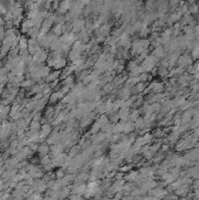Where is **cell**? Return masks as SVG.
Instances as JSON below:
<instances>
[{
  "mask_svg": "<svg viewBox=\"0 0 199 200\" xmlns=\"http://www.w3.org/2000/svg\"><path fill=\"white\" fill-rule=\"evenodd\" d=\"M47 58H48V53L41 48L39 52H36L35 54L32 55V61H34L36 63H42L43 61H46Z\"/></svg>",
  "mask_w": 199,
  "mask_h": 200,
  "instance_id": "obj_1",
  "label": "cell"
},
{
  "mask_svg": "<svg viewBox=\"0 0 199 200\" xmlns=\"http://www.w3.org/2000/svg\"><path fill=\"white\" fill-rule=\"evenodd\" d=\"M193 62L192 60V56H190V55H187V54H184V55H179V58L177 60V63L179 67L181 68H185L187 66H191Z\"/></svg>",
  "mask_w": 199,
  "mask_h": 200,
  "instance_id": "obj_2",
  "label": "cell"
},
{
  "mask_svg": "<svg viewBox=\"0 0 199 200\" xmlns=\"http://www.w3.org/2000/svg\"><path fill=\"white\" fill-rule=\"evenodd\" d=\"M41 131L39 132V135H40V142H43L47 139V137L51 135V132H52V125L51 124H43L42 126H41Z\"/></svg>",
  "mask_w": 199,
  "mask_h": 200,
  "instance_id": "obj_3",
  "label": "cell"
},
{
  "mask_svg": "<svg viewBox=\"0 0 199 200\" xmlns=\"http://www.w3.org/2000/svg\"><path fill=\"white\" fill-rule=\"evenodd\" d=\"M166 193H168V191L162 187H156L149 190V194L151 197H153V198H163V197L166 195Z\"/></svg>",
  "mask_w": 199,
  "mask_h": 200,
  "instance_id": "obj_4",
  "label": "cell"
},
{
  "mask_svg": "<svg viewBox=\"0 0 199 200\" xmlns=\"http://www.w3.org/2000/svg\"><path fill=\"white\" fill-rule=\"evenodd\" d=\"M64 95L60 91V90H55V91H53L52 94L49 95V100L48 102L51 103V104H54V103H56L58 101L62 100V97H63Z\"/></svg>",
  "mask_w": 199,
  "mask_h": 200,
  "instance_id": "obj_5",
  "label": "cell"
},
{
  "mask_svg": "<svg viewBox=\"0 0 199 200\" xmlns=\"http://www.w3.org/2000/svg\"><path fill=\"white\" fill-rule=\"evenodd\" d=\"M60 75H61V70H54L52 73H49V75L45 78V82L46 83H51V82H54V81H58L59 78H60Z\"/></svg>",
  "mask_w": 199,
  "mask_h": 200,
  "instance_id": "obj_6",
  "label": "cell"
},
{
  "mask_svg": "<svg viewBox=\"0 0 199 200\" xmlns=\"http://www.w3.org/2000/svg\"><path fill=\"white\" fill-rule=\"evenodd\" d=\"M149 87L151 88L152 93H156V94L163 93V90L165 89V86H164V83H162V82H152Z\"/></svg>",
  "mask_w": 199,
  "mask_h": 200,
  "instance_id": "obj_7",
  "label": "cell"
},
{
  "mask_svg": "<svg viewBox=\"0 0 199 200\" xmlns=\"http://www.w3.org/2000/svg\"><path fill=\"white\" fill-rule=\"evenodd\" d=\"M38 153H39V156H40L41 158L42 157H45L47 154H49L51 153V146H49V144H42L40 146H38Z\"/></svg>",
  "mask_w": 199,
  "mask_h": 200,
  "instance_id": "obj_8",
  "label": "cell"
},
{
  "mask_svg": "<svg viewBox=\"0 0 199 200\" xmlns=\"http://www.w3.org/2000/svg\"><path fill=\"white\" fill-rule=\"evenodd\" d=\"M189 191H190V185H189V184H183V185H181L178 188H176L175 190L176 194H177L178 197H184L186 193H189Z\"/></svg>",
  "mask_w": 199,
  "mask_h": 200,
  "instance_id": "obj_9",
  "label": "cell"
},
{
  "mask_svg": "<svg viewBox=\"0 0 199 200\" xmlns=\"http://www.w3.org/2000/svg\"><path fill=\"white\" fill-rule=\"evenodd\" d=\"M153 55L158 58V59H164L165 56H166V50H165V48L162 46V45H159L157 47L155 48V50H153Z\"/></svg>",
  "mask_w": 199,
  "mask_h": 200,
  "instance_id": "obj_10",
  "label": "cell"
},
{
  "mask_svg": "<svg viewBox=\"0 0 199 200\" xmlns=\"http://www.w3.org/2000/svg\"><path fill=\"white\" fill-rule=\"evenodd\" d=\"M132 130H135V123L132 121H123V132L130 134Z\"/></svg>",
  "mask_w": 199,
  "mask_h": 200,
  "instance_id": "obj_11",
  "label": "cell"
},
{
  "mask_svg": "<svg viewBox=\"0 0 199 200\" xmlns=\"http://www.w3.org/2000/svg\"><path fill=\"white\" fill-rule=\"evenodd\" d=\"M118 116L121 121H128L130 119V110L129 108H121L118 111Z\"/></svg>",
  "mask_w": 199,
  "mask_h": 200,
  "instance_id": "obj_12",
  "label": "cell"
},
{
  "mask_svg": "<svg viewBox=\"0 0 199 200\" xmlns=\"http://www.w3.org/2000/svg\"><path fill=\"white\" fill-rule=\"evenodd\" d=\"M18 48L20 49V52H25V50H27V48H28V40H27L25 36H20Z\"/></svg>",
  "mask_w": 199,
  "mask_h": 200,
  "instance_id": "obj_13",
  "label": "cell"
},
{
  "mask_svg": "<svg viewBox=\"0 0 199 200\" xmlns=\"http://www.w3.org/2000/svg\"><path fill=\"white\" fill-rule=\"evenodd\" d=\"M181 19V13L177 12V13H172V14L170 15L169 19H168L166 21H168V25H172V24H176V22H178Z\"/></svg>",
  "mask_w": 199,
  "mask_h": 200,
  "instance_id": "obj_14",
  "label": "cell"
},
{
  "mask_svg": "<svg viewBox=\"0 0 199 200\" xmlns=\"http://www.w3.org/2000/svg\"><path fill=\"white\" fill-rule=\"evenodd\" d=\"M138 179H140V172L138 171H131L128 176H127V180L128 182H137Z\"/></svg>",
  "mask_w": 199,
  "mask_h": 200,
  "instance_id": "obj_15",
  "label": "cell"
},
{
  "mask_svg": "<svg viewBox=\"0 0 199 200\" xmlns=\"http://www.w3.org/2000/svg\"><path fill=\"white\" fill-rule=\"evenodd\" d=\"M35 84V81L33 78H27V80H23L22 82L20 83V87H22L25 89H30Z\"/></svg>",
  "mask_w": 199,
  "mask_h": 200,
  "instance_id": "obj_16",
  "label": "cell"
},
{
  "mask_svg": "<svg viewBox=\"0 0 199 200\" xmlns=\"http://www.w3.org/2000/svg\"><path fill=\"white\" fill-rule=\"evenodd\" d=\"M80 151H81V145H75V146L73 145L69 150V157L74 158V157H76L80 153Z\"/></svg>",
  "mask_w": 199,
  "mask_h": 200,
  "instance_id": "obj_17",
  "label": "cell"
},
{
  "mask_svg": "<svg viewBox=\"0 0 199 200\" xmlns=\"http://www.w3.org/2000/svg\"><path fill=\"white\" fill-rule=\"evenodd\" d=\"M83 26H84V21L77 20V21H75V22L73 24V30H74L75 33H79V32H81V30H83Z\"/></svg>",
  "mask_w": 199,
  "mask_h": 200,
  "instance_id": "obj_18",
  "label": "cell"
},
{
  "mask_svg": "<svg viewBox=\"0 0 199 200\" xmlns=\"http://www.w3.org/2000/svg\"><path fill=\"white\" fill-rule=\"evenodd\" d=\"M191 106H194V103H193L192 101H185L181 106H179V109H181V110H187V109H190Z\"/></svg>",
  "mask_w": 199,
  "mask_h": 200,
  "instance_id": "obj_19",
  "label": "cell"
},
{
  "mask_svg": "<svg viewBox=\"0 0 199 200\" xmlns=\"http://www.w3.org/2000/svg\"><path fill=\"white\" fill-rule=\"evenodd\" d=\"M140 110H136V109H135L132 112H130V119H131L132 122H135L136 119L140 118Z\"/></svg>",
  "mask_w": 199,
  "mask_h": 200,
  "instance_id": "obj_20",
  "label": "cell"
},
{
  "mask_svg": "<svg viewBox=\"0 0 199 200\" xmlns=\"http://www.w3.org/2000/svg\"><path fill=\"white\" fill-rule=\"evenodd\" d=\"M150 78H151V76H150L148 73H140V82H148Z\"/></svg>",
  "mask_w": 199,
  "mask_h": 200,
  "instance_id": "obj_21",
  "label": "cell"
},
{
  "mask_svg": "<svg viewBox=\"0 0 199 200\" xmlns=\"http://www.w3.org/2000/svg\"><path fill=\"white\" fill-rule=\"evenodd\" d=\"M187 12L190 13V14H196V13L199 12V6H197V5H191V6L189 7V10H187Z\"/></svg>",
  "mask_w": 199,
  "mask_h": 200,
  "instance_id": "obj_22",
  "label": "cell"
},
{
  "mask_svg": "<svg viewBox=\"0 0 199 200\" xmlns=\"http://www.w3.org/2000/svg\"><path fill=\"white\" fill-rule=\"evenodd\" d=\"M198 90H199V82L193 83V84H192V91H193V94H196V93H197Z\"/></svg>",
  "mask_w": 199,
  "mask_h": 200,
  "instance_id": "obj_23",
  "label": "cell"
},
{
  "mask_svg": "<svg viewBox=\"0 0 199 200\" xmlns=\"http://www.w3.org/2000/svg\"><path fill=\"white\" fill-rule=\"evenodd\" d=\"M64 176V173H63V171L62 170H59L58 172H56V174H55V177H56V178H62V177Z\"/></svg>",
  "mask_w": 199,
  "mask_h": 200,
  "instance_id": "obj_24",
  "label": "cell"
},
{
  "mask_svg": "<svg viewBox=\"0 0 199 200\" xmlns=\"http://www.w3.org/2000/svg\"><path fill=\"white\" fill-rule=\"evenodd\" d=\"M164 198H165V199H177V198H178V195H177V194H170V195H165V197H164Z\"/></svg>",
  "mask_w": 199,
  "mask_h": 200,
  "instance_id": "obj_25",
  "label": "cell"
},
{
  "mask_svg": "<svg viewBox=\"0 0 199 200\" xmlns=\"http://www.w3.org/2000/svg\"><path fill=\"white\" fill-rule=\"evenodd\" d=\"M193 188L194 190H197V188H199V180H196V182H193Z\"/></svg>",
  "mask_w": 199,
  "mask_h": 200,
  "instance_id": "obj_26",
  "label": "cell"
},
{
  "mask_svg": "<svg viewBox=\"0 0 199 200\" xmlns=\"http://www.w3.org/2000/svg\"><path fill=\"white\" fill-rule=\"evenodd\" d=\"M193 135H196L197 137H199V126L194 128V131H193Z\"/></svg>",
  "mask_w": 199,
  "mask_h": 200,
  "instance_id": "obj_27",
  "label": "cell"
},
{
  "mask_svg": "<svg viewBox=\"0 0 199 200\" xmlns=\"http://www.w3.org/2000/svg\"><path fill=\"white\" fill-rule=\"evenodd\" d=\"M169 150V145H163L162 146V151H168Z\"/></svg>",
  "mask_w": 199,
  "mask_h": 200,
  "instance_id": "obj_28",
  "label": "cell"
},
{
  "mask_svg": "<svg viewBox=\"0 0 199 200\" xmlns=\"http://www.w3.org/2000/svg\"><path fill=\"white\" fill-rule=\"evenodd\" d=\"M122 178H123L122 173H118V174H116V179H122Z\"/></svg>",
  "mask_w": 199,
  "mask_h": 200,
  "instance_id": "obj_29",
  "label": "cell"
},
{
  "mask_svg": "<svg viewBox=\"0 0 199 200\" xmlns=\"http://www.w3.org/2000/svg\"><path fill=\"white\" fill-rule=\"evenodd\" d=\"M193 95H194V97H193V98H197V100H199V90L196 93V94H193Z\"/></svg>",
  "mask_w": 199,
  "mask_h": 200,
  "instance_id": "obj_30",
  "label": "cell"
}]
</instances>
